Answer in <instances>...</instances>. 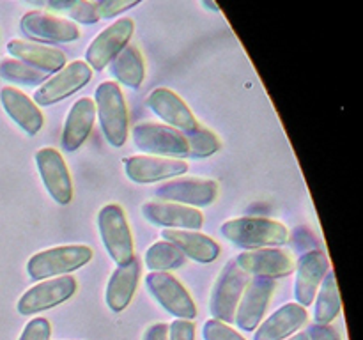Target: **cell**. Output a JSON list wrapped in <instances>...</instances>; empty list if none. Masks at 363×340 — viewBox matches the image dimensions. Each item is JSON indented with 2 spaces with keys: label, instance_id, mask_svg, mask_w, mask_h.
Instances as JSON below:
<instances>
[{
  "label": "cell",
  "instance_id": "cell-5",
  "mask_svg": "<svg viewBox=\"0 0 363 340\" xmlns=\"http://www.w3.org/2000/svg\"><path fill=\"white\" fill-rule=\"evenodd\" d=\"M247 283L248 275L238 268L234 259L223 266L222 273L213 285L211 300H209V312H211L213 319L225 322V324H233L236 308L240 305Z\"/></svg>",
  "mask_w": 363,
  "mask_h": 340
},
{
  "label": "cell",
  "instance_id": "cell-10",
  "mask_svg": "<svg viewBox=\"0 0 363 340\" xmlns=\"http://www.w3.org/2000/svg\"><path fill=\"white\" fill-rule=\"evenodd\" d=\"M92 78V69L84 60H73L60 71L48 76L45 84L39 85L32 101L38 106H52L62 99L69 98L74 92L84 89Z\"/></svg>",
  "mask_w": 363,
  "mask_h": 340
},
{
  "label": "cell",
  "instance_id": "cell-26",
  "mask_svg": "<svg viewBox=\"0 0 363 340\" xmlns=\"http://www.w3.org/2000/svg\"><path fill=\"white\" fill-rule=\"evenodd\" d=\"M108 66L117 85L121 84L130 89H138L144 84L145 62L142 52L137 46L128 45Z\"/></svg>",
  "mask_w": 363,
  "mask_h": 340
},
{
  "label": "cell",
  "instance_id": "cell-18",
  "mask_svg": "<svg viewBox=\"0 0 363 340\" xmlns=\"http://www.w3.org/2000/svg\"><path fill=\"white\" fill-rule=\"evenodd\" d=\"M145 105L165 123V126L174 128L181 133H190L201 126L184 99L167 87L155 89L145 99Z\"/></svg>",
  "mask_w": 363,
  "mask_h": 340
},
{
  "label": "cell",
  "instance_id": "cell-27",
  "mask_svg": "<svg viewBox=\"0 0 363 340\" xmlns=\"http://www.w3.org/2000/svg\"><path fill=\"white\" fill-rule=\"evenodd\" d=\"M315 310H314V324H330L339 317L342 312V300H340L339 285H337L335 273L330 269L323 278L321 287L315 296Z\"/></svg>",
  "mask_w": 363,
  "mask_h": 340
},
{
  "label": "cell",
  "instance_id": "cell-12",
  "mask_svg": "<svg viewBox=\"0 0 363 340\" xmlns=\"http://www.w3.org/2000/svg\"><path fill=\"white\" fill-rule=\"evenodd\" d=\"M296 278H294V298L301 307H311L314 303L323 278L330 271V257L321 248L303 251L294 264Z\"/></svg>",
  "mask_w": 363,
  "mask_h": 340
},
{
  "label": "cell",
  "instance_id": "cell-1",
  "mask_svg": "<svg viewBox=\"0 0 363 340\" xmlns=\"http://www.w3.org/2000/svg\"><path fill=\"white\" fill-rule=\"evenodd\" d=\"M220 234L234 246L245 250L279 248L289 239V229L282 222L264 216H241L227 220L220 227Z\"/></svg>",
  "mask_w": 363,
  "mask_h": 340
},
{
  "label": "cell",
  "instance_id": "cell-2",
  "mask_svg": "<svg viewBox=\"0 0 363 340\" xmlns=\"http://www.w3.org/2000/svg\"><path fill=\"white\" fill-rule=\"evenodd\" d=\"M96 117L99 119L106 142L113 147H123L128 140V106L119 85L112 80L101 81L94 94Z\"/></svg>",
  "mask_w": 363,
  "mask_h": 340
},
{
  "label": "cell",
  "instance_id": "cell-31",
  "mask_svg": "<svg viewBox=\"0 0 363 340\" xmlns=\"http://www.w3.org/2000/svg\"><path fill=\"white\" fill-rule=\"evenodd\" d=\"M46 7L50 11L66 13L71 20L78 21V23L92 25L99 21L98 11H96V2H87V0H60V2L46 4Z\"/></svg>",
  "mask_w": 363,
  "mask_h": 340
},
{
  "label": "cell",
  "instance_id": "cell-28",
  "mask_svg": "<svg viewBox=\"0 0 363 340\" xmlns=\"http://www.w3.org/2000/svg\"><path fill=\"white\" fill-rule=\"evenodd\" d=\"M186 257L167 241H156L145 250L144 262L151 273H169L184 264Z\"/></svg>",
  "mask_w": 363,
  "mask_h": 340
},
{
  "label": "cell",
  "instance_id": "cell-17",
  "mask_svg": "<svg viewBox=\"0 0 363 340\" xmlns=\"http://www.w3.org/2000/svg\"><path fill=\"white\" fill-rule=\"evenodd\" d=\"M238 268L248 276L257 278H284L294 271V261L280 248H259L245 250L234 259Z\"/></svg>",
  "mask_w": 363,
  "mask_h": 340
},
{
  "label": "cell",
  "instance_id": "cell-8",
  "mask_svg": "<svg viewBox=\"0 0 363 340\" xmlns=\"http://www.w3.org/2000/svg\"><path fill=\"white\" fill-rule=\"evenodd\" d=\"M77 278L71 275L57 276L38 282L30 289L25 290L16 303L18 314L21 315H35L39 312L50 310L59 305L66 303L73 294L77 293Z\"/></svg>",
  "mask_w": 363,
  "mask_h": 340
},
{
  "label": "cell",
  "instance_id": "cell-34",
  "mask_svg": "<svg viewBox=\"0 0 363 340\" xmlns=\"http://www.w3.org/2000/svg\"><path fill=\"white\" fill-rule=\"evenodd\" d=\"M52 336V324L46 317H34L25 324L18 340H50Z\"/></svg>",
  "mask_w": 363,
  "mask_h": 340
},
{
  "label": "cell",
  "instance_id": "cell-39",
  "mask_svg": "<svg viewBox=\"0 0 363 340\" xmlns=\"http://www.w3.org/2000/svg\"><path fill=\"white\" fill-rule=\"evenodd\" d=\"M286 340H308V335H307V332H298Z\"/></svg>",
  "mask_w": 363,
  "mask_h": 340
},
{
  "label": "cell",
  "instance_id": "cell-6",
  "mask_svg": "<svg viewBox=\"0 0 363 340\" xmlns=\"http://www.w3.org/2000/svg\"><path fill=\"white\" fill-rule=\"evenodd\" d=\"M133 142L138 151L160 158L183 159L188 156L184 133L160 123H140L133 128Z\"/></svg>",
  "mask_w": 363,
  "mask_h": 340
},
{
  "label": "cell",
  "instance_id": "cell-9",
  "mask_svg": "<svg viewBox=\"0 0 363 340\" xmlns=\"http://www.w3.org/2000/svg\"><path fill=\"white\" fill-rule=\"evenodd\" d=\"M135 32V21L130 16H123L103 28L85 50L84 62L92 71H103L130 42Z\"/></svg>",
  "mask_w": 363,
  "mask_h": 340
},
{
  "label": "cell",
  "instance_id": "cell-37",
  "mask_svg": "<svg viewBox=\"0 0 363 340\" xmlns=\"http://www.w3.org/2000/svg\"><path fill=\"white\" fill-rule=\"evenodd\" d=\"M142 340H169V324L156 322L145 328Z\"/></svg>",
  "mask_w": 363,
  "mask_h": 340
},
{
  "label": "cell",
  "instance_id": "cell-22",
  "mask_svg": "<svg viewBox=\"0 0 363 340\" xmlns=\"http://www.w3.org/2000/svg\"><path fill=\"white\" fill-rule=\"evenodd\" d=\"M307 308L298 303H286L257 326L254 340H286L298 333V329L307 324Z\"/></svg>",
  "mask_w": 363,
  "mask_h": 340
},
{
  "label": "cell",
  "instance_id": "cell-19",
  "mask_svg": "<svg viewBox=\"0 0 363 340\" xmlns=\"http://www.w3.org/2000/svg\"><path fill=\"white\" fill-rule=\"evenodd\" d=\"M142 215L152 225L165 229L199 230L204 225V215L199 209L165 200H149L142 204Z\"/></svg>",
  "mask_w": 363,
  "mask_h": 340
},
{
  "label": "cell",
  "instance_id": "cell-35",
  "mask_svg": "<svg viewBox=\"0 0 363 340\" xmlns=\"http://www.w3.org/2000/svg\"><path fill=\"white\" fill-rule=\"evenodd\" d=\"M169 340H195L194 321L174 319L169 324Z\"/></svg>",
  "mask_w": 363,
  "mask_h": 340
},
{
  "label": "cell",
  "instance_id": "cell-24",
  "mask_svg": "<svg viewBox=\"0 0 363 340\" xmlns=\"http://www.w3.org/2000/svg\"><path fill=\"white\" fill-rule=\"evenodd\" d=\"M163 241L176 246L184 257L191 259L201 264H209L216 261L220 255V244L208 234L199 230H181V229H163Z\"/></svg>",
  "mask_w": 363,
  "mask_h": 340
},
{
  "label": "cell",
  "instance_id": "cell-38",
  "mask_svg": "<svg viewBox=\"0 0 363 340\" xmlns=\"http://www.w3.org/2000/svg\"><path fill=\"white\" fill-rule=\"evenodd\" d=\"M202 6H204L206 9H211V11H215V13H220V7L216 6L213 0H204V2H202Z\"/></svg>",
  "mask_w": 363,
  "mask_h": 340
},
{
  "label": "cell",
  "instance_id": "cell-13",
  "mask_svg": "<svg viewBox=\"0 0 363 340\" xmlns=\"http://www.w3.org/2000/svg\"><path fill=\"white\" fill-rule=\"evenodd\" d=\"M35 165L50 197L60 205L73 200V183L66 159L57 149L43 147L35 152Z\"/></svg>",
  "mask_w": 363,
  "mask_h": 340
},
{
  "label": "cell",
  "instance_id": "cell-25",
  "mask_svg": "<svg viewBox=\"0 0 363 340\" xmlns=\"http://www.w3.org/2000/svg\"><path fill=\"white\" fill-rule=\"evenodd\" d=\"M140 273L142 269L138 257H133L128 264L117 266L113 269L105 290V301L110 310L119 314L131 303L135 293H137Z\"/></svg>",
  "mask_w": 363,
  "mask_h": 340
},
{
  "label": "cell",
  "instance_id": "cell-21",
  "mask_svg": "<svg viewBox=\"0 0 363 340\" xmlns=\"http://www.w3.org/2000/svg\"><path fill=\"white\" fill-rule=\"evenodd\" d=\"M96 123L94 99L84 96L71 105L64 120L62 130V147L66 152H74L85 144Z\"/></svg>",
  "mask_w": 363,
  "mask_h": 340
},
{
  "label": "cell",
  "instance_id": "cell-11",
  "mask_svg": "<svg viewBox=\"0 0 363 340\" xmlns=\"http://www.w3.org/2000/svg\"><path fill=\"white\" fill-rule=\"evenodd\" d=\"M160 200L176 202L188 208H208L218 197V183L201 177H176L155 190Z\"/></svg>",
  "mask_w": 363,
  "mask_h": 340
},
{
  "label": "cell",
  "instance_id": "cell-7",
  "mask_svg": "<svg viewBox=\"0 0 363 340\" xmlns=\"http://www.w3.org/2000/svg\"><path fill=\"white\" fill-rule=\"evenodd\" d=\"M149 294L176 319L194 321L197 317V305L186 287L172 273H149L145 276Z\"/></svg>",
  "mask_w": 363,
  "mask_h": 340
},
{
  "label": "cell",
  "instance_id": "cell-36",
  "mask_svg": "<svg viewBox=\"0 0 363 340\" xmlns=\"http://www.w3.org/2000/svg\"><path fill=\"white\" fill-rule=\"evenodd\" d=\"M307 335L308 340H340L339 332L330 324H312Z\"/></svg>",
  "mask_w": 363,
  "mask_h": 340
},
{
  "label": "cell",
  "instance_id": "cell-20",
  "mask_svg": "<svg viewBox=\"0 0 363 340\" xmlns=\"http://www.w3.org/2000/svg\"><path fill=\"white\" fill-rule=\"evenodd\" d=\"M6 48L14 59L41 71V73L52 74L66 66V53L53 46L43 45V42L11 39Z\"/></svg>",
  "mask_w": 363,
  "mask_h": 340
},
{
  "label": "cell",
  "instance_id": "cell-33",
  "mask_svg": "<svg viewBox=\"0 0 363 340\" xmlns=\"http://www.w3.org/2000/svg\"><path fill=\"white\" fill-rule=\"evenodd\" d=\"M138 4L140 0H101V2H96V11H98L99 20H110V18H116L117 14L133 9Z\"/></svg>",
  "mask_w": 363,
  "mask_h": 340
},
{
  "label": "cell",
  "instance_id": "cell-23",
  "mask_svg": "<svg viewBox=\"0 0 363 340\" xmlns=\"http://www.w3.org/2000/svg\"><path fill=\"white\" fill-rule=\"evenodd\" d=\"M0 105L6 110L7 115L27 135L34 137V135L41 131L43 124H45L43 112L20 89L11 87V85L0 89Z\"/></svg>",
  "mask_w": 363,
  "mask_h": 340
},
{
  "label": "cell",
  "instance_id": "cell-30",
  "mask_svg": "<svg viewBox=\"0 0 363 340\" xmlns=\"http://www.w3.org/2000/svg\"><path fill=\"white\" fill-rule=\"evenodd\" d=\"M184 138L188 142V156L190 158H209L222 147V142L216 137V133H213L211 130L204 126H199L197 130L184 133Z\"/></svg>",
  "mask_w": 363,
  "mask_h": 340
},
{
  "label": "cell",
  "instance_id": "cell-3",
  "mask_svg": "<svg viewBox=\"0 0 363 340\" xmlns=\"http://www.w3.org/2000/svg\"><path fill=\"white\" fill-rule=\"evenodd\" d=\"M92 259V250L87 244H62L32 255L27 262V273L34 282L69 275L84 268Z\"/></svg>",
  "mask_w": 363,
  "mask_h": 340
},
{
  "label": "cell",
  "instance_id": "cell-14",
  "mask_svg": "<svg viewBox=\"0 0 363 340\" xmlns=\"http://www.w3.org/2000/svg\"><path fill=\"white\" fill-rule=\"evenodd\" d=\"M277 289V282L272 278H252L248 280L243 290L240 305L236 308L234 322L241 332H255L262 322L264 312L272 301L273 293Z\"/></svg>",
  "mask_w": 363,
  "mask_h": 340
},
{
  "label": "cell",
  "instance_id": "cell-29",
  "mask_svg": "<svg viewBox=\"0 0 363 340\" xmlns=\"http://www.w3.org/2000/svg\"><path fill=\"white\" fill-rule=\"evenodd\" d=\"M50 74L41 73L27 64L20 62L16 59H4L0 60V78L11 84H23V85H41L48 80Z\"/></svg>",
  "mask_w": 363,
  "mask_h": 340
},
{
  "label": "cell",
  "instance_id": "cell-32",
  "mask_svg": "<svg viewBox=\"0 0 363 340\" xmlns=\"http://www.w3.org/2000/svg\"><path fill=\"white\" fill-rule=\"evenodd\" d=\"M202 336H204V340H247L233 326L216 321V319H208L204 322V326H202Z\"/></svg>",
  "mask_w": 363,
  "mask_h": 340
},
{
  "label": "cell",
  "instance_id": "cell-16",
  "mask_svg": "<svg viewBox=\"0 0 363 340\" xmlns=\"http://www.w3.org/2000/svg\"><path fill=\"white\" fill-rule=\"evenodd\" d=\"M128 179L137 184H152L170 181L188 172L184 159L160 158V156H128L123 159Z\"/></svg>",
  "mask_w": 363,
  "mask_h": 340
},
{
  "label": "cell",
  "instance_id": "cell-15",
  "mask_svg": "<svg viewBox=\"0 0 363 340\" xmlns=\"http://www.w3.org/2000/svg\"><path fill=\"white\" fill-rule=\"evenodd\" d=\"M20 28L34 42H71L80 38L77 23L45 11H28L20 20Z\"/></svg>",
  "mask_w": 363,
  "mask_h": 340
},
{
  "label": "cell",
  "instance_id": "cell-4",
  "mask_svg": "<svg viewBox=\"0 0 363 340\" xmlns=\"http://www.w3.org/2000/svg\"><path fill=\"white\" fill-rule=\"evenodd\" d=\"M98 230L103 246L117 266L128 264L135 257L133 236L126 212L119 204H106L98 212Z\"/></svg>",
  "mask_w": 363,
  "mask_h": 340
}]
</instances>
